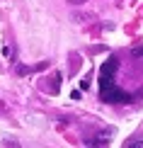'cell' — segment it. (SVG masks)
Masks as SVG:
<instances>
[{
  "label": "cell",
  "mask_w": 143,
  "mask_h": 148,
  "mask_svg": "<svg viewBox=\"0 0 143 148\" xmlns=\"http://www.w3.org/2000/svg\"><path fill=\"white\" fill-rule=\"evenodd\" d=\"M124 146L126 148H143V138H129Z\"/></svg>",
  "instance_id": "2"
},
{
  "label": "cell",
  "mask_w": 143,
  "mask_h": 148,
  "mask_svg": "<svg viewBox=\"0 0 143 148\" xmlns=\"http://www.w3.org/2000/svg\"><path fill=\"white\" fill-rule=\"evenodd\" d=\"M133 56H143V46H136L133 49Z\"/></svg>",
  "instance_id": "4"
},
{
  "label": "cell",
  "mask_w": 143,
  "mask_h": 148,
  "mask_svg": "<svg viewBox=\"0 0 143 148\" xmlns=\"http://www.w3.org/2000/svg\"><path fill=\"white\" fill-rule=\"evenodd\" d=\"M112 134H114V131H99L95 138H85V143H90V146H109Z\"/></svg>",
  "instance_id": "1"
},
{
  "label": "cell",
  "mask_w": 143,
  "mask_h": 148,
  "mask_svg": "<svg viewBox=\"0 0 143 148\" xmlns=\"http://www.w3.org/2000/svg\"><path fill=\"white\" fill-rule=\"evenodd\" d=\"M68 3H73V5H83V3H88V0H68Z\"/></svg>",
  "instance_id": "5"
},
{
  "label": "cell",
  "mask_w": 143,
  "mask_h": 148,
  "mask_svg": "<svg viewBox=\"0 0 143 148\" xmlns=\"http://www.w3.org/2000/svg\"><path fill=\"white\" fill-rule=\"evenodd\" d=\"M3 56H8V58L12 56V49H10V46H3Z\"/></svg>",
  "instance_id": "3"
}]
</instances>
